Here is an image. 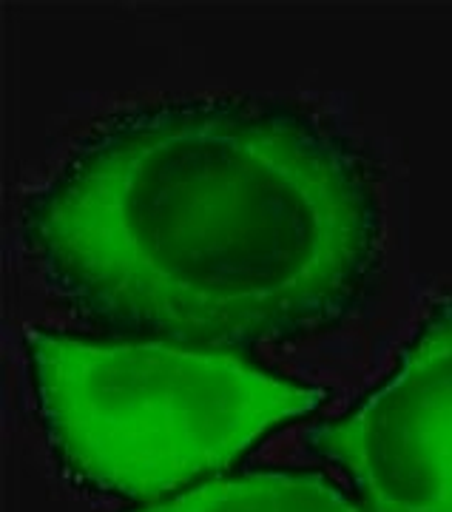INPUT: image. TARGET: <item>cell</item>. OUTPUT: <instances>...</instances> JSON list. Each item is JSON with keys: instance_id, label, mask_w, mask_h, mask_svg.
<instances>
[{"instance_id": "1", "label": "cell", "mask_w": 452, "mask_h": 512, "mask_svg": "<svg viewBox=\"0 0 452 512\" xmlns=\"http://www.w3.org/2000/svg\"><path fill=\"white\" fill-rule=\"evenodd\" d=\"M20 231L103 333L282 345L339 328L376 288L379 165L288 100H160L91 128Z\"/></svg>"}, {"instance_id": "2", "label": "cell", "mask_w": 452, "mask_h": 512, "mask_svg": "<svg viewBox=\"0 0 452 512\" xmlns=\"http://www.w3.org/2000/svg\"><path fill=\"white\" fill-rule=\"evenodd\" d=\"M26 356L63 470L137 507L231 473L327 402L325 387L239 350L163 336L29 328Z\"/></svg>"}, {"instance_id": "3", "label": "cell", "mask_w": 452, "mask_h": 512, "mask_svg": "<svg viewBox=\"0 0 452 512\" xmlns=\"http://www.w3.org/2000/svg\"><path fill=\"white\" fill-rule=\"evenodd\" d=\"M308 447L376 512H452V293L376 387L310 427Z\"/></svg>"}, {"instance_id": "4", "label": "cell", "mask_w": 452, "mask_h": 512, "mask_svg": "<svg viewBox=\"0 0 452 512\" xmlns=\"http://www.w3.org/2000/svg\"><path fill=\"white\" fill-rule=\"evenodd\" d=\"M126 512H376L325 470H231L165 501Z\"/></svg>"}]
</instances>
